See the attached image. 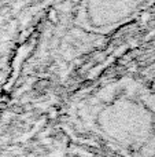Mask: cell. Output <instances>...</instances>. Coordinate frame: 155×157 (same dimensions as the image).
<instances>
[{"label":"cell","instance_id":"obj_1","mask_svg":"<svg viewBox=\"0 0 155 157\" xmlns=\"http://www.w3.org/2000/svg\"><path fill=\"white\" fill-rule=\"evenodd\" d=\"M49 84H51V83H49L48 80H38L37 83L34 84V90L37 92H44L49 87Z\"/></svg>","mask_w":155,"mask_h":157},{"label":"cell","instance_id":"obj_2","mask_svg":"<svg viewBox=\"0 0 155 157\" xmlns=\"http://www.w3.org/2000/svg\"><path fill=\"white\" fill-rule=\"evenodd\" d=\"M10 103V97L7 94H3L0 95V109H4L7 108V105Z\"/></svg>","mask_w":155,"mask_h":157},{"label":"cell","instance_id":"obj_3","mask_svg":"<svg viewBox=\"0 0 155 157\" xmlns=\"http://www.w3.org/2000/svg\"><path fill=\"white\" fill-rule=\"evenodd\" d=\"M58 116V110H52L51 113H49V119H54V117Z\"/></svg>","mask_w":155,"mask_h":157}]
</instances>
